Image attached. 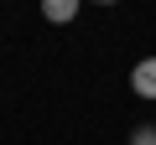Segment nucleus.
Returning <instances> with one entry per match:
<instances>
[{
  "mask_svg": "<svg viewBox=\"0 0 156 145\" xmlns=\"http://www.w3.org/2000/svg\"><path fill=\"white\" fill-rule=\"evenodd\" d=\"M130 88H135V99H151L156 104V57H140L130 67Z\"/></svg>",
  "mask_w": 156,
  "mask_h": 145,
  "instance_id": "obj_1",
  "label": "nucleus"
},
{
  "mask_svg": "<svg viewBox=\"0 0 156 145\" xmlns=\"http://www.w3.org/2000/svg\"><path fill=\"white\" fill-rule=\"evenodd\" d=\"M78 11H83V0H42V16H47L52 26H73Z\"/></svg>",
  "mask_w": 156,
  "mask_h": 145,
  "instance_id": "obj_2",
  "label": "nucleus"
},
{
  "mask_svg": "<svg viewBox=\"0 0 156 145\" xmlns=\"http://www.w3.org/2000/svg\"><path fill=\"white\" fill-rule=\"evenodd\" d=\"M130 145H156V124H135L130 130Z\"/></svg>",
  "mask_w": 156,
  "mask_h": 145,
  "instance_id": "obj_3",
  "label": "nucleus"
},
{
  "mask_svg": "<svg viewBox=\"0 0 156 145\" xmlns=\"http://www.w3.org/2000/svg\"><path fill=\"white\" fill-rule=\"evenodd\" d=\"M94 5H115V0H94Z\"/></svg>",
  "mask_w": 156,
  "mask_h": 145,
  "instance_id": "obj_4",
  "label": "nucleus"
}]
</instances>
